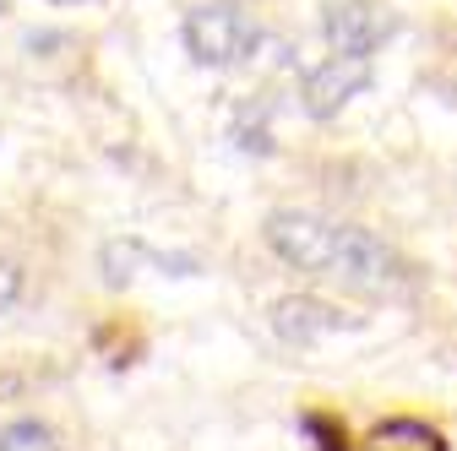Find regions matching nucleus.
I'll list each match as a JSON object with an SVG mask.
<instances>
[{
  "label": "nucleus",
  "mask_w": 457,
  "mask_h": 451,
  "mask_svg": "<svg viewBox=\"0 0 457 451\" xmlns=\"http://www.w3.org/2000/svg\"><path fill=\"white\" fill-rule=\"evenodd\" d=\"M49 6H77V0H49Z\"/></svg>",
  "instance_id": "9b49d317"
},
{
  "label": "nucleus",
  "mask_w": 457,
  "mask_h": 451,
  "mask_svg": "<svg viewBox=\"0 0 457 451\" xmlns=\"http://www.w3.org/2000/svg\"><path fill=\"white\" fill-rule=\"evenodd\" d=\"M360 451H446V435L420 419H386L370 430V440Z\"/></svg>",
  "instance_id": "0eeeda50"
},
{
  "label": "nucleus",
  "mask_w": 457,
  "mask_h": 451,
  "mask_svg": "<svg viewBox=\"0 0 457 451\" xmlns=\"http://www.w3.org/2000/svg\"><path fill=\"white\" fill-rule=\"evenodd\" d=\"M376 82V71H370V61H349V54H327L321 66H311L305 71V82H300V109L311 120H332V115H343L365 87Z\"/></svg>",
  "instance_id": "39448f33"
},
{
  "label": "nucleus",
  "mask_w": 457,
  "mask_h": 451,
  "mask_svg": "<svg viewBox=\"0 0 457 451\" xmlns=\"http://www.w3.org/2000/svg\"><path fill=\"white\" fill-rule=\"evenodd\" d=\"M321 33H327V49H332V54L370 61V54L397 33V17H392L386 0H327Z\"/></svg>",
  "instance_id": "20e7f679"
},
{
  "label": "nucleus",
  "mask_w": 457,
  "mask_h": 451,
  "mask_svg": "<svg viewBox=\"0 0 457 451\" xmlns=\"http://www.w3.org/2000/svg\"><path fill=\"white\" fill-rule=\"evenodd\" d=\"M6 6H12V0H0V12H6Z\"/></svg>",
  "instance_id": "f8f14e48"
},
{
  "label": "nucleus",
  "mask_w": 457,
  "mask_h": 451,
  "mask_svg": "<svg viewBox=\"0 0 457 451\" xmlns=\"http://www.w3.org/2000/svg\"><path fill=\"white\" fill-rule=\"evenodd\" d=\"M0 451H61V440L38 419H17V424L0 430Z\"/></svg>",
  "instance_id": "6e6552de"
},
{
  "label": "nucleus",
  "mask_w": 457,
  "mask_h": 451,
  "mask_svg": "<svg viewBox=\"0 0 457 451\" xmlns=\"http://www.w3.org/2000/svg\"><path fill=\"white\" fill-rule=\"evenodd\" d=\"M267 321H272V332L283 337V343H295V348H316L321 337L354 332V326H360L354 316H343L337 305H327V299H316V294H283V299H272Z\"/></svg>",
  "instance_id": "423d86ee"
},
{
  "label": "nucleus",
  "mask_w": 457,
  "mask_h": 451,
  "mask_svg": "<svg viewBox=\"0 0 457 451\" xmlns=\"http://www.w3.org/2000/svg\"><path fill=\"white\" fill-rule=\"evenodd\" d=\"M305 430H311V435L321 440V451H349V440H343V430H337L332 419H321V414H311V419H305Z\"/></svg>",
  "instance_id": "9d476101"
},
{
  "label": "nucleus",
  "mask_w": 457,
  "mask_h": 451,
  "mask_svg": "<svg viewBox=\"0 0 457 451\" xmlns=\"http://www.w3.org/2000/svg\"><path fill=\"white\" fill-rule=\"evenodd\" d=\"M332 283H343V289H354V294H386V299H397V294H414L420 289V266L397 250V245H386L381 234H370V229H360V223H343L337 229V250H332Z\"/></svg>",
  "instance_id": "f257e3e1"
},
{
  "label": "nucleus",
  "mask_w": 457,
  "mask_h": 451,
  "mask_svg": "<svg viewBox=\"0 0 457 451\" xmlns=\"http://www.w3.org/2000/svg\"><path fill=\"white\" fill-rule=\"evenodd\" d=\"M22 299V266L17 261H0V316Z\"/></svg>",
  "instance_id": "1a4fd4ad"
},
{
  "label": "nucleus",
  "mask_w": 457,
  "mask_h": 451,
  "mask_svg": "<svg viewBox=\"0 0 457 451\" xmlns=\"http://www.w3.org/2000/svg\"><path fill=\"white\" fill-rule=\"evenodd\" d=\"M180 44H186V54H191L196 66H207V71H235V66H251L256 61L262 28L240 6H228V0H202V6H191L186 22H180Z\"/></svg>",
  "instance_id": "f03ea898"
},
{
  "label": "nucleus",
  "mask_w": 457,
  "mask_h": 451,
  "mask_svg": "<svg viewBox=\"0 0 457 451\" xmlns=\"http://www.w3.org/2000/svg\"><path fill=\"white\" fill-rule=\"evenodd\" d=\"M337 229L343 223H332V217H316V212H300V207H278L262 223V240H267V250L278 261H289L295 272L327 277L332 272V250H337Z\"/></svg>",
  "instance_id": "7ed1b4c3"
}]
</instances>
